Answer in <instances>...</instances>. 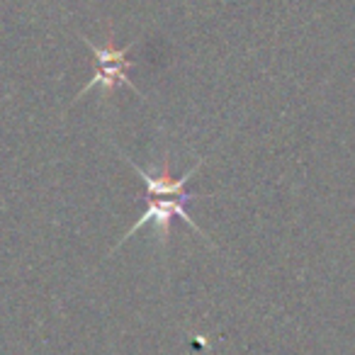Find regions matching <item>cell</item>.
Returning <instances> with one entry per match:
<instances>
[{
    "instance_id": "cell-1",
    "label": "cell",
    "mask_w": 355,
    "mask_h": 355,
    "mask_svg": "<svg viewBox=\"0 0 355 355\" xmlns=\"http://www.w3.org/2000/svg\"><path fill=\"white\" fill-rule=\"evenodd\" d=\"M80 40L90 46V51H93V56H95V76L88 80V85H83V88H80V93L76 95V100H80L83 95H88L93 88H100L105 98H110V95H112L119 85H127V88H132L137 95H141V90H139L127 76L129 69L134 66L132 61L127 59L129 49H132L134 44L114 46L112 37L107 40V44H95V42H90L88 37H80ZM76 100H73V103H76Z\"/></svg>"
},
{
    "instance_id": "cell-2",
    "label": "cell",
    "mask_w": 355,
    "mask_h": 355,
    "mask_svg": "<svg viewBox=\"0 0 355 355\" xmlns=\"http://www.w3.org/2000/svg\"><path fill=\"white\" fill-rule=\"evenodd\" d=\"M202 198H207V195H200V193H180V195H171V198H146L148 200V205H146V212L141 214V217L134 222V227L129 229L127 234L122 236V241H117V246L112 248L110 253H114L119 246H122L124 241H129V239L134 236V234L139 232V229H144V227H148L151 224L153 229L158 232V236H161V243L166 246L168 243V239H171V224H173V219H183L185 224H188L193 232H198L200 236L205 239V241H209V236L202 232V229L198 227V222H193L190 219V214H188V202H195V200H202Z\"/></svg>"
},
{
    "instance_id": "cell-3",
    "label": "cell",
    "mask_w": 355,
    "mask_h": 355,
    "mask_svg": "<svg viewBox=\"0 0 355 355\" xmlns=\"http://www.w3.org/2000/svg\"><path fill=\"white\" fill-rule=\"evenodd\" d=\"M127 161H129V166H132V171L141 178L144 183H146V198H171V195L185 193V185H188V180L200 171V168H202V163H205V161H198L193 168H190V171H185L180 178H173L171 175V156H168V153L163 156L161 173H158V175H151V173H146L144 168H139L132 158H127Z\"/></svg>"
}]
</instances>
